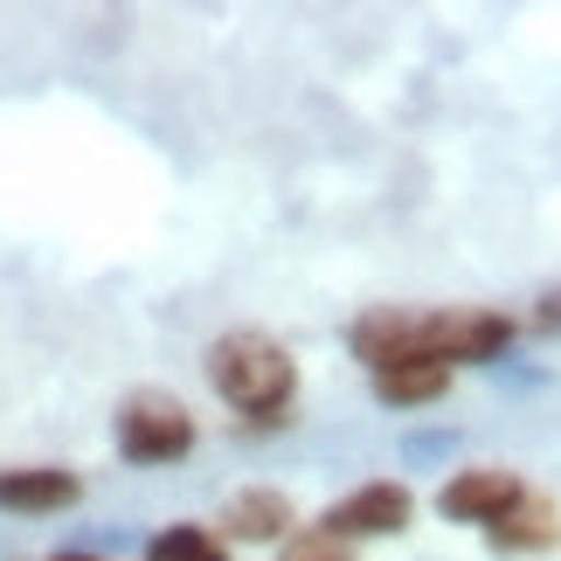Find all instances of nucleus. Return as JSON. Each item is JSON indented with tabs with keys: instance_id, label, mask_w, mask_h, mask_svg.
Instances as JSON below:
<instances>
[{
	"instance_id": "obj_4",
	"label": "nucleus",
	"mask_w": 561,
	"mask_h": 561,
	"mask_svg": "<svg viewBox=\"0 0 561 561\" xmlns=\"http://www.w3.org/2000/svg\"><path fill=\"white\" fill-rule=\"evenodd\" d=\"M409 520H416V492L396 485V479H368L354 485L347 500L327 506V534H340V541H388V534H402Z\"/></svg>"
},
{
	"instance_id": "obj_1",
	"label": "nucleus",
	"mask_w": 561,
	"mask_h": 561,
	"mask_svg": "<svg viewBox=\"0 0 561 561\" xmlns=\"http://www.w3.org/2000/svg\"><path fill=\"white\" fill-rule=\"evenodd\" d=\"M208 388L243 423H285L298 402V360L256 327H229L208 347Z\"/></svg>"
},
{
	"instance_id": "obj_2",
	"label": "nucleus",
	"mask_w": 561,
	"mask_h": 561,
	"mask_svg": "<svg viewBox=\"0 0 561 561\" xmlns=\"http://www.w3.org/2000/svg\"><path fill=\"white\" fill-rule=\"evenodd\" d=\"M513 347V319L485 306L458 312H409V360H437V368H471V360H500Z\"/></svg>"
},
{
	"instance_id": "obj_8",
	"label": "nucleus",
	"mask_w": 561,
	"mask_h": 561,
	"mask_svg": "<svg viewBox=\"0 0 561 561\" xmlns=\"http://www.w3.org/2000/svg\"><path fill=\"white\" fill-rule=\"evenodd\" d=\"M492 534V548H513V554H534V548H554L561 541V513L541 500V492H527L520 506L506 513L500 527H485Z\"/></svg>"
},
{
	"instance_id": "obj_10",
	"label": "nucleus",
	"mask_w": 561,
	"mask_h": 561,
	"mask_svg": "<svg viewBox=\"0 0 561 561\" xmlns=\"http://www.w3.org/2000/svg\"><path fill=\"white\" fill-rule=\"evenodd\" d=\"M146 561H229V541L215 527L181 520V527H160L153 541H146Z\"/></svg>"
},
{
	"instance_id": "obj_11",
	"label": "nucleus",
	"mask_w": 561,
	"mask_h": 561,
	"mask_svg": "<svg viewBox=\"0 0 561 561\" xmlns=\"http://www.w3.org/2000/svg\"><path fill=\"white\" fill-rule=\"evenodd\" d=\"M277 561H354V541H340L327 527H298L291 541L277 548Z\"/></svg>"
},
{
	"instance_id": "obj_3",
	"label": "nucleus",
	"mask_w": 561,
	"mask_h": 561,
	"mask_svg": "<svg viewBox=\"0 0 561 561\" xmlns=\"http://www.w3.org/2000/svg\"><path fill=\"white\" fill-rule=\"evenodd\" d=\"M118 458H133V465H174L194 450V416H187V402L174 396H160V388H139V396H125L118 402Z\"/></svg>"
},
{
	"instance_id": "obj_9",
	"label": "nucleus",
	"mask_w": 561,
	"mask_h": 561,
	"mask_svg": "<svg viewBox=\"0 0 561 561\" xmlns=\"http://www.w3.org/2000/svg\"><path fill=\"white\" fill-rule=\"evenodd\" d=\"M450 388V368H437V360H396V368L375 375V396L388 409H416V402H437Z\"/></svg>"
},
{
	"instance_id": "obj_13",
	"label": "nucleus",
	"mask_w": 561,
	"mask_h": 561,
	"mask_svg": "<svg viewBox=\"0 0 561 561\" xmlns=\"http://www.w3.org/2000/svg\"><path fill=\"white\" fill-rule=\"evenodd\" d=\"M49 561H104V554H49Z\"/></svg>"
},
{
	"instance_id": "obj_5",
	"label": "nucleus",
	"mask_w": 561,
	"mask_h": 561,
	"mask_svg": "<svg viewBox=\"0 0 561 561\" xmlns=\"http://www.w3.org/2000/svg\"><path fill=\"white\" fill-rule=\"evenodd\" d=\"M520 500H527L520 471H506V465H465V471H450V479H444L437 513H444V520H458V527H500Z\"/></svg>"
},
{
	"instance_id": "obj_12",
	"label": "nucleus",
	"mask_w": 561,
	"mask_h": 561,
	"mask_svg": "<svg viewBox=\"0 0 561 561\" xmlns=\"http://www.w3.org/2000/svg\"><path fill=\"white\" fill-rule=\"evenodd\" d=\"M534 319H541V327H561V291H548V298H541V312H534Z\"/></svg>"
},
{
	"instance_id": "obj_7",
	"label": "nucleus",
	"mask_w": 561,
	"mask_h": 561,
	"mask_svg": "<svg viewBox=\"0 0 561 561\" xmlns=\"http://www.w3.org/2000/svg\"><path fill=\"white\" fill-rule=\"evenodd\" d=\"M83 500V479L62 465H14L0 471V506L8 513H62Z\"/></svg>"
},
{
	"instance_id": "obj_6",
	"label": "nucleus",
	"mask_w": 561,
	"mask_h": 561,
	"mask_svg": "<svg viewBox=\"0 0 561 561\" xmlns=\"http://www.w3.org/2000/svg\"><path fill=\"white\" fill-rule=\"evenodd\" d=\"M215 527H222L229 541H256V548H264V541H277V548H285L291 534H298V513H291V500H285V492H271V485H250V492H236V500L222 506V520H215Z\"/></svg>"
}]
</instances>
